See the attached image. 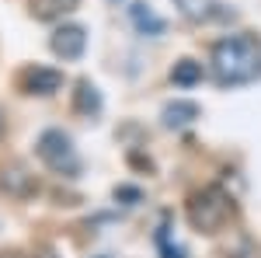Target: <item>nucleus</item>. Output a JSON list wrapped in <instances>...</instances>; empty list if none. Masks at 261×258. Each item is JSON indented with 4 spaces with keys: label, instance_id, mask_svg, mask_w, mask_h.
Instances as JSON below:
<instances>
[{
    "label": "nucleus",
    "instance_id": "8",
    "mask_svg": "<svg viewBox=\"0 0 261 258\" xmlns=\"http://www.w3.org/2000/svg\"><path fill=\"white\" fill-rule=\"evenodd\" d=\"M129 18H133V25H136V32H143V35H150V39H157V35H164V18H157L153 11H150V4H143V0H136V4H129Z\"/></svg>",
    "mask_w": 261,
    "mask_h": 258
},
{
    "label": "nucleus",
    "instance_id": "15",
    "mask_svg": "<svg viewBox=\"0 0 261 258\" xmlns=\"http://www.w3.org/2000/svg\"><path fill=\"white\" fill-rule=\"evenodd\" d=\"M161 244H164V258H185V248H171L164 238H161Z\"/></svg>",
    "mask_w": 261,
    "mask_h": 258
},
{
    "label": "nucleus",
    "instance_id": "17",
    "mask_svg": "<svg viewBox=\"0 0 261 258\" xmlns=\"http://www.w3.org/2000/svg\"><path fill=\"white\" fill-rule=\"evenodd\" d=\"M0 136H4V112H0Z\"/></svg>",
    "mask_w": 261,
    "mask_h": 258
},
{
    "label": "nucleus",
    "instance_id": "4",
    "mask_svg": "<svg viewBox=\"0 0 261 258\" xmlns=\"http://www.w3.org/2000/svg\"><path fill=\"white\" fill-rule=\"evenodd\" d=\"M174 7L181 11V18L195 21V25H213V21H230L233 11L223 7L220 0H174Z\"/></svg>",
    "mask_w": 261,
    "mask_h": 258
},
{
    "label": "nucleus",
    "instance_id": "6",
    "mask_svg": "<svg viewBox=\"0 0 261 258\" xmlns=\"http://www.w3.org/2000/svg\"><path fill=\"white\" fill-rule=\"evenodd\" d=\"M0 189H4L7 196H14V199H28V196L39 192V181L32 178L21 164H4V168H0Z\"/></svg>",
    "mask_w": 261,
    "mask_h": 258
},
{
    "label": "nucleus",
    "instance_id": "5",
    "mask_svg": "<svg viewBox=\"0 0 261 258\" xmlns=\"http://www.w3.org/2000/svg\"><path fill=\"white\" fill-rule=\"evenodd\" d=\"M49 45H53V53L60 60H81L84 49H87V32H84L81 25H63V28L53 32Z\"/></svg>",
    "mask_w": 261,
    "mask_h": 258
},
{
    "label": "nucleus",
    "instance_id": "11",
    "mask_svg": "<svg viewBox=\"0 0 261 258\" xmlns=\"http://www.w3.org/2000/svg\"><path fill=\"white\" fill-rule=\"evenodd\" d=\"M81 0H32V14L39 21H53V18H63L66 11H73Z\"/></svg>",
    "mask_w": 261,
    "mask_h": 258
},
{
    "label": "nucleus",
    "instance_id": "2",
    "mask_svg": "<svg viewBox=\"0 0 261 258\" xmlns=\"http://www.w3.org/2000/svg\"><path fill=\"white\" fill-rule=\"evenodd\" d=\"M233 213V202L226 199L220 185H205L202 192L188 199V223L199 230V234H216L223 223Z\"/></svg>",
    "mask_w": 261,
    "mask_h": 258
},
{
    "label": "nucleus",
    "instance_id": "7",
    "mask_svg": "<svg viewBox=\"0 0 261 258\" xmlns=\"http://www.w3.org/2000/svg\"><path fill=\"white\" fill-rule=\"evenodd\" d=\"M21 87L28 95H56L63 87V74L60 70H49V66H32L21 74Z\"/></svg>",
    "mask_w": 261,
    "mask_h": 258
},
{
    "label": "nucleus",
    "instance_id": "12",
    "mask_svg": "<svg viewBox=\"0 0 261 258\" xmlns=\"http://www.w3.org/2000/svg\"><path fill=\"white\" fill-rule=\"evenodd\" d=\"M171 80H174L178 87H195V84L202 80V63L178 60V63H174V70H171Z\"/></svg>",
    "mask_w": 261,
    "mask_h": 258
},
{
    "label": "nucleus",
    "instance_id": "9",
    "mask_svg": "<svg viewBox=\"0 0 261 258\" xmlns=\"http://www.w3.org/2000/svg\"><path fill=\"white\" fill-rule=\"evenodd\" d=\"M73 112H77V115H98V112H101V95H98V87H94L87 77L77 80V91H73Z\"/></svg>",
    "mask_w": 261,
    "mask_h": 258
},
{
    "label": "nucleus",
    "instance_id": "1",
    "mask_svg": "<svg viewBox=\"0 0 261 258\" xmlns=\"http://www.w3.org/2000/svg\"><path fill=\"white\" fill-rule=\"evenodd\" d=\"M261 74V39L251 32L226 35L213 45V80L220 87H241Z\"/></svg>",
    "mask_w": 261,
    "mask_h": 258
},
{
    "label": "nucleus",
    "instance_id": "10",
    "mask_svg": "<svg viewBox=\"0 0 261 258\" xmlns=\"http://www.w3.org/2000/svg\"><path fill=\"white\" fill-rule=\"evenodd\" d=\"M195 119H199V105L195 101H171V105H164V126L167 129H181V126H188Z\"/></svg>",
    "mask_w": 261,
    "mask_h": 258
},
{
    "label": "nucleus",
    "instance_id": "16",
    "mask_svg": "<svg viewBox=\"0 0 261 258\" xmlns=\"http://www.w3.org/2000/svg\"><path fill=\"white\" fill-rule=\"evenodd\" d=\"M0 258H28L24 251H0Z\"/></svg>",
    "mask_w": 261,
    "mask_h": 258
},
{
    "label": "nucleus",
    "instance_id": "14",
    "mask_svg": "<svg viewBox=\"0 0 261 258\" xmlns=\"http://www.w3.org/2000/svg\"><path fill=\"white\" fill-rule=\"evenodd\" d=\"M129 164H133V168H146V171H153V160L143 157V154H129Z\"/></svg>",
    "mask_w": 261,
    "mask_h": 258
},
{
    "label": "nucleus",
    "instance_id": "3",
    "mask_svg": "<svg viewBox=\"0 0 261 258\" xmlns=\"http://www.w3.org/2000/svg\"><path fill=\"white\" fill-rule=\"evenodd\" d=\"M35 150H39V157L45 168H53L56 175H66V178H73L77 171H81V157H77V150H73V139L66 136L63 129H45L35 143Z\"/></svg>",
    "mask_w": 261,
    "mask_h": 258
},
{
    "label": "nucleus",
    "instance_id": "13",
    "mask_svg": "<svg viewBox=\"0 0 261 258\" xmlns=\"http://www.w3.org/2000/svg\"><path fill=\"white\" fill-rule=\"evenodd\" d=\"M115 199L125 202V206H136V202H143V192L136 185H115Z\"/></svg>",
    "mask_w": 261,
    "mask_h": 258
}]
</instances>
